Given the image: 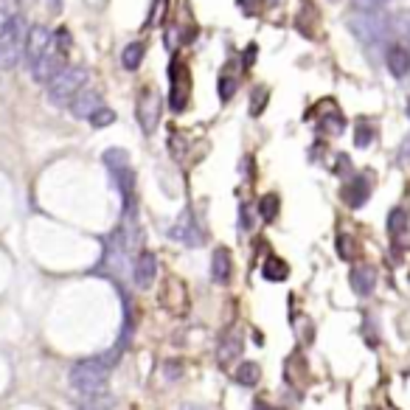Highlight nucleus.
<instances>
[{
	"label": "nucleus",
	"mask_w": 410,
	"mask_h": 410,
	"mask_svg": "<svg viewBox=\"0 0 410 410\" xmlns=\"http://www.w3.org/2000/svg\"><path fill=\"white\" fill-rule=\"evenodd\" d=\"M368 197H371V183H368L366 175L352 178V180L346 183V189H343V203L349 205V208H360V205H366L368 203Z\"/></svg>",
	"instance_id": "nucleus-12"
},
{
	"label": "nucleus",
	"mask_w": 410,
	"mask_h": 410,
	"mask_svg": "<svg viewBox=\"0 0 410 410\" xmlns=\"http://www.w3.org/2000/svg\"><path fill=\"white\" fill-rule=\"evenodd\" d=\"M48 51H51V31L45 25H28L25 39H23V56H25V62L34 65Z\"/></svg>",
	"instance_id": "nucleus-6"
},
{
	"label": "nucleus",
	"mask_w": 410,
	"mask_h": 410,
	"mask_svg": "<svg viewBox=\"0 0 410 410\" xmlns=\"http://www.w3.org/2000/svg\"><path fill=\"white\" fill-rule=\"evenodd\" d=\"M135 113H138V124H141V130H144L147 135H152V132L158 130V124H161V113H163V99H161V93L152 90V87L141 90Z\"/></svg>",
	"instance_id": "nucleus-4"
},
{
	"label": "nucleus",
	"mask_w": 410,
	"mask_h": 410,
	"mask_svg": "<svg viewBox=\"0 0 410 410\" xmlns=\"http://www.w3.org/2000/svg\"><path fill=\"white\" fill-rule=\"evenodd\" d=\"M374 138H377L374 124H371V121H357V130H354V144H357L360 149H366V147H371V144H374Z\"/></svg>",
	"instance_id": "nucleus-21"
},
{
	"label": "nucleus",
	"mask_w": 410,
	"mask_h": 410,
	"mask_svg": "<svg viewBox=\"0 0 410 410\" xmlns=\"http://www.w3.org/2000/svg\"><path fill=\"white\" fill-rule=\"evenodd\" d=\"M85 85H87V68L70 65V68L59 70V73L48 82V99H51V104H56V107H68V104L76 99V93L85 90Z\"/></svg>",
	"instance_id": "nucleus-3"
},
{
	"label": "nucleus",
	"mask_w": 410,
	"mask_h": 410,
	"mask_svg": "<svg viewBox=\"0 0 410 410\" xmlns=\"http://www.w3.org/2000/svg\"><path fill=\"white\" fill-rule=\"evenodd\" d=\"M104 163H107L110 172H121V169L130 166V155L124 149H107L104 152Z\"/></svg>",
	"instance_id": "nucleus-23"
},
{
	"label": "nucleus",
	"mask_w": 410,
	"mask_h": 410,
	"mask_svg": "<svg viewBox=\"0 0 410 410\" xmlns=\"http://www.w3.org/2000/svg\"><path fill=\"white\" fill-rule=\"evenodd\" d=\"M70 107V113L76 116V118H90L99 107H104V99H101V93H96V90H79L76 93V99L68 104Z\"/></svg>",
	"instance_id": "nucleus-11"
},
{
	"label": "nucleus",
	"mask_w": 410,
	"mask_h": 410,
	"mask_svg": "<svg viewBox=\"0 0 410 410\" xmlns=\"http://www.w3.org/2000/svg\"><path fill=\"white\" fill-rule=\"evenodd\" d=\"M11 20H14V17H11L8 11H3V8H0V39L11 31Z\"/></svg>",
	"instance_id": "nucleus-32"
},
{
	"label": "nucleus",
	"mask_w": 410,
	"mask_h": 410,
	"mask_svg": "<svg viewBox=\"0 0 410 410\" xmlns=\"http://www.w3.org/2000/svg\"><path fill=\"white\" fill-rule=\"evenodd\" d=\"M346 23H349V31L366 45H377L391 34V17L383 8H374V11L354 8Z\"/></svg>",
	"instance_id": "nucleus-2"
},
{
	"label": "nucleus",
	"mask_w": 410,
	"mask_h": 410,
	"mask_svg": "<svg viewBox=\"0 0 410 410\" xmlns=\"http://www.w3.org/2000/svg\"><path fill=\"white\" fill-rule=\"evenodd\" d=\"M233 380L244 388H256V383L261 380V366L259 363H242L239 368H233Z\"/></svg>",
	"instance_id": "nucleus-17"
},
{
	"label": "nucleus",
	"mask_w": 410,
	"mask_h": 410,
	"mask_svg": "<svg viewBox=\"0 0 410 410\" xmlns=\"http://www.w3.org/2000/svg\"><path fill=\"white\" fill-rule=\"evenodd\" d=\"M337 253H340V259H357V244H354V239L352 236H346V233H340L337 236Z\"/></svg>",
	"instance_id": "nucleus-25"
},
{
	"label": "nucleus",
	"mask_w": 410,
	"mask_h": 410,
	"mask_svg": "<svg viewBox=\"0 0 410 410\" xmlns=\"http://www.w3.org/2000/svg\"><path fill=\"white\" fill-rule=\"evenodd\" d=\"M87 121H90V127H96V130H104V127H110V124L116 121V113H113L110 107H99V110H96V113L87 118Z\"/></svg>",
	"instance_id": "nucleus-24"
},
{
	"label": "nucleus",
	"mask_w": 410,
	"mask_h": 410,
	"mask_svg": "<svg viewBox=\"0 0 410 410\" xmlns=\"http://www.w3.org/2000/svg\"><path fill=\"white\" fill-rule=\"evenodd\" d=\"M59 70H65V54H59V51H48L42 59H37L34 65H31V76H34V82H39V85H48Z\"/></svg>",
	"instance_id": "nucleus-9"
},
{
	"label": "nucleus",
	"mask_w": 410,
	"mask_h": 410,
	"mask_svg": "<svg viewBox=\"0 0 410 410\" xmlns=\"http://www.w3.org/2000/svg\"><path fill=\"white\" fill-rule=\"evenodd\" d=\"M169 79H172V87H169V104L175 113H183L186 104H189V93H192V76L189 70L180 65V59H175L169 65Z\"/></svg>",
	"instance_id": "nucleus-5"
},
{
	"label": "nucleus",
	"mask_w": 410,
	"mask_h": 410,
	"mask_svg": "<svg viewBox=\"0 0 410 410\" xmlns=\"http://www.w3.org/2000/svg\"><path fill=\"white\" fill-rule=\"evenodd\" d=\"M169 236L175 242H180V244H189V247H200L203 244V230L197 228V219H194L192 211H183L180 213V219L169 228Z\"/></svg>",
	"instance_id": "nucleus-7"
},
{
	"label": "nucleus",
	"mask_w": 410,
	"mask_h": 410,
	"mask_svg": "<svg viewBox=\"0 0 410 410\" xmlns=\"http://www.w3.org/2000/svg\"><path fill=\"white\" fill-rule=\"evenodd\" d=\"M256 410H273V408H264V405H261V402H259V405H256Z\"/></svg>",
	"instance_id": "nucleus-36"
},
{
	"label": "nucleus",
	"mask_w": 410,
	"mask_h": 410,
	"mask_svg": "<svg viewBox=\"0 0 410 410\" xmlns=\"http://www.w3.org/2000/svg\"><path fill=\"white\" fill-rule=\"evenodd\" d=\"M399 31L410 39V14H399Z\"/></svg>",
	"instance_id": "nucleus-34"
},
{
	"label": "nucleus",
	"mask_w": 410,
	"mask_h": 410,
	"mask_svg": "<svg viewBox=\"0 0 410 410\" xmlns=\"http://www.w3.org/2000/svg\"><path fill=\"white\" fill-rule=\"evenodd\" d=\"M410 225V216L405 208H394L391 213H388V233L391 236H402L405 230H408Z\"/></svg>",
	"instance_id": "nucleus-20"
},
{
	"label": "nucleus",
	"mask_w": 410,
	"mask_h": 410,
	"mask_svg": "<svg viewBox=\"0 0 410 410\" xmlns=\"http://www.w3.org/2000/svg\"><path fill=\"white\" fill-rule=\"evenodd\" d=\"M261 275H264L267 281H287V275H290V267H287V261H284V259H278V256H270V259L261 264Z\"/></svg>",
	"instance_id": "nucleus-19"
},
{
	"label": "nucleus",
	"mask_w": 410,
	"mask_h": 410,
	"mask_svg": "<svg viewBox=\"0 0 410 410\" xmlns=\"http://www.w3.org/2000/svg\"><path fill=\"white\" fill-rule=\"evenodd\" d=\"M242 337H239V332H233V329H228L222 337H219V349H216V360H219V366H233V360L242 354Z\"/></svg>",
	"instance_id": "nucleus-14"
},
{
	"label": "nucleus",
	"mask_w": 410,
	"mask_h": 410,
	"mask_svg": "<svg viewBox=\"0 0 410 410\" xmlns=\"http://www.w3.org/2000/svg\"><path fill=\"white\" fill-rule=\"evenodd\" d=\"M256 56H259V48H256V42H250V45L244 48V56H242V65H244V68H253V62H256Z\"/></svg>",
	"instance_id": "nucleus-30"
},
{
	"label": "nucleus",
	"mask_w": 410,
	"mask_h": 410,
	"mask_svg": "<svg viewBox=\"0 0 410 410\" xmlns=\"http://www.w3.org/2000/svg\"><path fill=\"white\" fill-rule=\"evenodd\" d=\"M155 278H158V259H155V253L141 250L132 264V281L138 290H149L155 284Z\"/></svg>",
	"instance_id": "nucleus-8"
},
{
	"label": "nucleus",
	"mask_w": 410,
	"mask_h": 410,
	"mask_svg": "<svg viewBox=\"0 0 410 410\" xmlns=\"http://www.w3.org/2000/svg\"><path fill=\"white\" fill-rule=\"evenodd\" d=\"M161 304H163L169 312L183 315V312L189 309V292H186V287H183L180 281L172 278V281L163 287V292H161Z\"/></svg>",
	"instance_id": "nucleus-10"
},
{
	"label": "nucleus",
	"mask_w": 410,
	"mask_h": 410,
	"mask_svg": "<svg viewBox=\"0 0 410 410\" xmlns=\"http://www.w3.org/2000/svg\"><path fill=\"white\" fill-rule=\"evenodd\" d=\"M388 0H354V6L357 8H363V11H374V8H383Z\"/></svg>",
	"instance_id": "nucleus-31"
},
{
	"label": "nucleus",
	"mask_w": 410,
	"mask_h": 410,
	"mask_svg": "<svg viewBox=\"0 0 410 410\" xmlns=\"http://www.w3.org/2000/svg\"><path fill=\"white\" fill-rule=\"evenodd\" d=\"M180 374H183V363L180 360H166L163 363V377L166 380H178Z\"/></svg>",
	"instance_id": "nucleus-29"
},
{
	"label": "nucleus",
	"mask_w": 410,
	"mask_h": 410,
	"mask_svg": "<svg viewBox=\"0 0 410 410\" xmlns=\"http://www.w3.org/2000/svg\"><path fill=\"white\" fill-rule=\"evenodd\" d=\"M230 275H233V259H230L228 247H216L211 253V278L216 284H228Z\"/></svg>",
	"instance_id": "nucleus-15"
},
{
	"label": "nucleus",
	"mask_w": 410,
	"mask_h": 410,
	"mask_svg": "<svg viewBox=\"0 0 410 410\" xmlns=\"http://www.w3.org/2000/svg\"><path fill=\"white\" fill-rule=\"evenodd\" d=\"M408 116H410V101H408Z\"/></svg>",
	"instance_id": "nucleus-37"
},
{
	"label": "nucleus",
	"mask_w": 410,
	"mask_h": 410,
	"mask_svg": "<svg viewBox=\"0 0 410 410\" xmlns=\"http://www.w3.org/2000/svg\"><path fill=\"white\" fill-rule=\"evenodd\" d=\"M144 56H147V45H144V42H130V45L121 51V65H124L127 70H138L141 62H144Z\"/></svg>",
	"instance_id": "nucleus-18"
},
{
	"label": "nucleus",
	"mask_w": 410,
	"mask_h": 410,
	"mask_svg": "<svg viewBox=\"0 0 410 410\" xmlns=\"http://www.w3.org/2000/svg\"><path fill=\"white\" fill-rule=\"evenodd\" d=\"M76 410H107V402H104V397L101 399H87L85 405H79Z\"/></svg>",
	"instance_id": "nucleus-33"
},
{
	"label": "nucleus",
	"mask_w": 410,
	"mask_h": 410,
	"mask_svg": "<svg viewBox=\"0 0 410 410\" xmlns=\"http://www.w3.org/2000/svg\"><path fill=\"white\" fill-rule=\"evenodd\" d=\"M233 93H236V79L228 76V73H222V76H219V99H222V101H230Z\"/></svg>",
	"instance_id": "nucleus-26"
},
{
	"label": "nucleus",
	"mask_w": 410,
	"mask_h": 410,
	"mask_svg": "<svg viewBox=\"0 0 410 410\" xmlns=\"http://www.w3.org/2000/svg\"><path fill=\"white\" fill-rule=\"evenodd\" d=\"M267 90L264 87H259V90H253V99H250V116H261L264 113V104H267Z\"/></svg>",
	"instance_id": "nucleus-27"
},
{
	"label": "nucleus",
	"mask_w": 410,
	"mask_h": 410,
	"mask_svg": "<svg viewBox=\"0 0 410 410\" xmlns=\"http://www.w3.org/2000/svg\"><path fill=\"white\" fill-rule=\"evenodd\" d=\"M250 3H253V0H239V6H242V8L247 11V14H253V8H250Z\"/></svg>",
	"instance_id": "nucleus-35"
},
{
	"label": "nucleus",
	"mask_w": 410,
	"mask_h": 410,
	"mask_svg": "<svg viewBox=\"0 0 410 410\" xmlns=\"http://www.w3.org/2000/svg\"><path fill=\"white\" fill-rule=\"evenodd\" d=\"M385 65L397 79H405L410 73V51L405 45H391L385 54Z\"/></svg>",
	"instance_id": "nucleus-16"
},
{
	"label": "nucleus",
	"mask_w": 410,
	"mask_h": 410,
	"mask_svg": "<svg viewBox=\"0 0 410 410\" xmlns=\"http://www.w3.org/2000/svg\"><path fill=\"white\" fill-rule=\"evenodd\" d=\"M278 208H281L278 194H264V197L259 200V213H261L264 222H273V219L278 216Z\"/></svg>",
	"instance_id": "nucleus-22"
},
{
	"label": "nucleus",
	"mask_w": 410,
	"mask_h": 410,
	"mask_svg": "<svg viewBox=\"0 0 410 410\" xmlns=\"http://www.w3.org/2000/svg\"><path fill=\"white\" fill-rule=\"evenodd\" d=\"M349 284H352V290L357 292V295H371L374 292V287H377V270L374 267H368V264H357V267H352V273H349Z\"/></svg>",
	"instance_id": "nucleus-13"
},
{
	"label": "nucleus",
	"mask_w": 410,
	"mask_h": 410,
	"mask_svg": "<svg viewBox=\"0 0 410 410\" xmlns=\"http://www.w3.org/2000/svg\"><path fill=\"white\" fill-rule=\"evenodd\" d=\"M326 132H332V135H340L343 130H346V121H343V116L340 113H335V116H329V118H323V124H321Z\"/></svg>",
	"instance_id": "nucleus-28"
},
{
	"label": "nucleus",
	"mask_w": 410,
	"mask_h": 410,
	"mask_svg": "<svg viewBox=\"0 0 410 410\" xmlns=\"http://www.w3.org/2000/svg\"><path fill=\"white\" fill-rule=\"evenodd\" d=\"M107 380H110V357H87L73 363L68 383L76 397L87 399H101L107 394Z\"/></svg>",
	"instance_id": "nucleus-1"
}]
</instances>
